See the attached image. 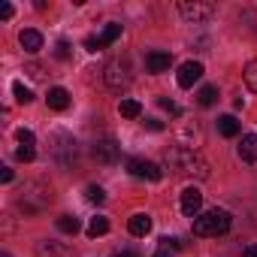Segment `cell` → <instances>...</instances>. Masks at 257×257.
Masks as SVG:
<instances>
[{
  "instance_id": "6da1fadb",
  "label": "cell",
  "mask_w": 257,
  "mask_h": 257,
  "mask_svg": "<svg viewBox=\"0 0 257 257\" xmlns=\"http://www.w3.org/2000/svg\"><path fill=\"white\" fill-rule=\"evenodd\" d=\"M164 164L173 176H182V179H209V164L194 152V149H185V146H173L164 152Z\"/></svg>"
},
{
  "instance_id": "7a4b0ae2",
  "label": "cell",
  "mask_w": 257,
  "mask_h": 257,
  "mask_svg": "<svg viewBox=\"0 0 257 257\" xmlns=\"http://www.w3.org/2000/svg\"><path fill=\"white\" fill-rule=\"evenodd\" d=\"M52 200L55 197H52V188L49 185H43V182H25L22 191H19V197H16V206L25 215H40Z\"/></svg>"
},
{
  "instance_id": "3957f363",
  "label": "cell",
  "mask_w": 257,
  "mask_h": 257,
  "mask_svg": "<svg viewBox=\"0 0 257 257\" xmlns=\"http://www.w3.org/2000/svg\"><path fill=\"white\" fill-rule=\"evenodd\" d=\"M230 230V212L224 209H209L194 218V236H221Z\"/></svg>"
},
{
  "instance_id": "277c9868",
  "label": "cell",
  "mask_w": 257,
  "mask_h": 257,
  "mask_svg": "<svg viewBox=\"0 0 257 257\" xmlns=\"http://www.w3.org/2000/svg\"><path fill=\"white\" fill-rule=\"evenodd\" d=\"M103 82L115 91H121L124 85H131V64L127 58H112L106 67H103Z\"/></svg>"
},
{
  "instance_id": "5b68a950",
  "label": "cell",
  "mask_w": 257,
  "mask_h": 257,
  "mask_svg": "<svg viewBox=\"0 0 257 257\" xmlns=\"http://www.w3.org/2000/svg\"><path fill=\"white\" fill-rule=\"evenodd\" d=\"M52 155H55V161L61 164V167H73L76 164V158H79V143L70 137V134H55L52 137Z\"/></svg>"
},
{
  "instance_id": "8992f818",
  "label": "cell",
  "mask_w": 257,
  "mask_h": 257,
  "mask_svg": "<svg viewBox=\"0 0 257 257\" xmlns=\"http://www.w3.org/2000/svg\"><path fill=\"white\" fill-rule=\"evenodd\" d=\"M179 13L188 19V22H194V25H200V22H209V19H215L218 16V7L215 4H200V0H182L179 4Z\"/></svg>"
},
{
  "instance_id": "52a82bcc",
  "label": "cell",
  "mask_w": 257,
  "mask_h": 257,
  "mask_svg": "<svg viewBox=\"0 0 257 257\" xmlns=\"http://www.w3.org/2000/svg\"><path fill=\"white\" fill-rule=\"evenodd\" d=\"M91 155H94V161L97 164H103V167H112V164H118V158H121V146L115 143V140H97L94 143V149H91Z\"/></svg>"
},
{
  "instance_id": "ba28073f",
  "label": "cell",
  "mask_w": 257,
  "mask_h": 257,
  "mask_svg": "<svg viewBox=\"0 0 257 257\" xmlns=\"http://www.w3.org/2000/svg\"><path fill=\"white\" fill-rule=\"evenodd\" d=\"M127 173L134 179H149V182H161L164 179V170L152 161H143V158H131L127 161Z\"/></svg>"
},
{
  "instance_id": "9c48e42d",
  "label": "cell",
  "mask_w": 257,
  "mask_h": 257,
  "mask_svg": "<svg viewBox=\"0 0 257 257\" xmlns=\"http://www.w3.org/2000/svg\"><path fill=\"white\" fill-rule=\"evenodd\" d=\"M203 79V64L200 61H185L182 67H179V73H176V82L182 85V88H191L194 82H200Z\"/></svg>"
},
{
  "instance_id": "30bf717a",
  "label": "cell",
  "mask_w": 257,
  "mask_h": 257,
  "mask_svg": "<svg viewBox=\"0 0 257 257\" xmlns=\"http://www.w3.org/2000/svg\"><path fill=\"white\" fill-rule=\"evenodd\" d=\"M200 209H203V194H200V188H197V185L185 188V191H182V212H185L188 218H197Z\"/></svg>"
},
{
  "instance_id": "8fae6325",
  "label": "cell",
  "mask_w": 257,
  "mask_h": 257,
  "mask_svg": "<svg viewBox=\"0 0 257 257\" xmlns=\"http://www.w3.org/2000/svg\"><path fill=\"white\" fill-rule=\"evenodd\" d=\"M34 254H37V257H73V251H70L64 242H52V239H43V242H37Z\"/></svg>"
},
{
  "instance_id": "7c38bea8",
  "label": "cell",
  "mask_w": 257,
  "mask_h": 257,
  "mask_svg": "<svg viewBox=\"0 0 257 257\" xmlns=\"http://www.w3.org/2000/svg\"><path fill=\"white\" fill-rule=\"evenodd\" d=\"M19 43H22V49H25L28 55H37V52L43 49V34L34 31V28H28V31L19 34Z\"/></svg>"
},
{
  "instance_id": "4fadbf2b",
  "label": "cell",
  "mask_w": 257,
  "mask_h": 257,
  "mask_svg": "<svg viewBox=\"0 0 257 257\" xmlns=\"http://www.w3.org/2000/svg\"><path fill=\"white\" fill-rule=\"evenodd\" d=\"M239 158L245 164H257V134H245L239 143Z\"/></svg>"
},
{
  "instance_id": "5bb4252c",
  "label": "cell",
  "mask_w": 257,
  "mask_h": 257,
  "mask_svg": "<svg viewBox=\"0 0 257 257\" xmlns=\"http://www.w3.org/2000/svg\"><path fill=\"white\" fill-rule=\"evenodd\" d=\"M170 64H173L170 52H152V55L146 58V67H149V73H167V70H170Z\"/></svg>"
},
{
  "instance_id": "9a60e30c",
  "label": "cell",
  "mask_w": 257,
  "mask_h": 257,
  "mask_svg": "<svg viewBox=\"0 0 257 257\" xmlns=\"http://www.w3.org/2000/svg\"><path fill=\"white\" fill-rule=\"evenodd\" d=\"M46 103H49V109H67L70 106V91L67 88H49V94H46Z\"/></svg>"
},
{
  "instance_id": "2e32d148",
  "label": "cell",
  "mask_w": 257,
  "mask_h": 257,
  "mask_svg": "<svg viewBox=\"0 0 257 257\" xmlns=\"http://www.w3.org/2000/svg\"><path fill=\"white\" fill-rule=\"evenodd\" d=\"M127 230H131L134 236H149L152 233V218L140 212V215H134L131 221H127Z\"/></svg>"
},
{
  "instance_id": "e0dca14e",
  "label": "cell",
  "mask_w": 257,
  "mask_h": 257,
  "mask_svg": "<svg viewBox=\"0 0 257 257\" xmlns=\"http://www.w3.org/2000/svg\"><path fill=\"white\" fill-rule=\"evenodd\" d=\"M118 112H121V118H140V115H143V103L134 100V97H121Z\"/></svg>"
},
{
  "instance_id": "ac0fdd59",
  "label": "cell",
  "mask_w": 257,
  "mask_h": 257,
  "mask_svg": "<svg viewBox=\"0 0 257 257\" xmlns=\"http://www.w3.org/2000/svg\"><path fill=\"white\" fill-rule=\"evenodd\" d=\"M85 233H88L91 239H97V236H106V233H109V218H103V215H94V218L88 221Z\"/></svg>"
},
{
  "instance_id": "d6986e66",
  "label": "cell",
  "mask_w": 257,
  "mask_h": 257,
  "mask_svg": "<svg viewBox=\"0 0 257 257\" xmlns=\"http://www.w3.org/2000/svg\"><path fill=\"white\" fill-rule=\"evenodd\" d=\"M218 134L227 137V140H233V137L239 134V121H236L233 115H221V118H218Z\"/></svg>"
},
{
  "instance_id": "ffe728a7",
  "label": "cell",
  "mask_w": 257,
  "mask_h": 257,
  "mask_svg": "<svg viewBox=\"0 0 257 257\" xmlns=\"http://www.w3.org/2000/svg\"><path fill=\"white\" fill-rule=\"evenodd\" d=\"M118 37H121V25H115V22H112V25H106V28H103V34L97 37V40H100V49L112 46V43H115Z\"/></svg>"
},
{
  "instance_id": "44dd1931",
  "label": "cell",
  "mask_w": 257,
  "mask_h": 257,
  "mask_svg": "<svg viewBox=\"0 0 257 257\" xmlns=\"http://www.w3.org/2000/svg\"><path fill=\"white\" fill-rule=\"evenodd\" d=\"M197 103H200V106H215V103H218V88H215V85H203L200 94H197Z\"/></svg>"
},
{
  "instance_id": "7402d4cb",
  "label": "cell",
  "mask_w": 257,
  "mask_h": 257,
  "mask_svg": "<svg viewBox=\"0 0 257 257\" xmlns=\"http://www.w3.org/2000/svg\"><path fill=\"white\" fill-rule=\"evenodd\" d=\"M55 224H58V230H61V233H79V230H82L79 218H73V215H61Z\"/></svg>"
},
{
  "instance_id": "603a6c76",
  "label": "cell",
  "mask_w": 257,
  "mask_h": 257,
  "mask_svg": "<svg viewBox=\"0 0 257 257\" xmlns=\"http://www.w3.org/2000/svg\"><path fill=\"white\" fill-rule=\"evenodd\" d=\"M242 76H245V85H248V88L257 94V58L245 64V73H242Z\"/></svg>"
},
{
  "instance_id": "cb8c5ba5",
  "label": "cell",
  "mask_w": 257,
  "mask_h": 257,
  "mask_svg": "<svg viewBox=\"0 0 257 257\" xmlns=\"http://www.w3.org/2000/svg\"><path fill=\"white\" fill-rule=\"evenodd\" d=\"M13 94H16V100H19V103H31V100H34L31 88H25L22 82H16V85H13Z\"/></svg>"
},
{
  "instance_id": "d4e9b609",
  "label": "cell",
  "mask_w": 257,
  "mask_h": 257,
  "mask_svg": "<svg viewBox=\"0 0 257 257\" xmlns=\"http://www.w3.org/2000/svg\"><path fill=\"white\" fill-rule=\"evenodd\" d=\"M16 158H19V161H25V164H31V161L37 158V149H34V146H19Z\"/></svg>"
},
{
  "instance_id": "484cf974",
  "label": "cell",
  "mask_w": 257,
  "mask_h": 257,
  "mask_svg": "<svg viewBox=\"0 0 257 257\" xmlns=\"http://www.w3.org/2000/svg\"><path fill=\"white\" fill-rule=\"evenodd\" d=\"M85 197H88L91 203H103V200H106V191H103V188H97V185H88Z\"/></svg>"
},
{
  "instance_id": "4316f807",
  "label": "cell",
  "mask_w": 257,
  "mask_h": 257,
  "mask_svg": "<svg viewBox=\"0 0 257 257\" xmlns=\"http://www.w3.org/2000/svg\"><path fill=\"white\" fill-rule=\"evenodd\" d=\"M19 143H22V146H34V143H37L34 131H28V127H22V131H19Z\"/></svg>"
},
{
  "instance_id": "83f0119b",
  "label": "cell",
  "mask_w": 257,
  "mask_h": 257,
  "mask_svg": "<svg viewBox=\"0 0 257 257\" xmlns=\"http://www.w3.org/2000/svg\"><path fill=\"white\" fill-rule=\"evenodd\" d=\"M161 242H164V248H173V251H182V248H185V242L176 239V236H164Z\"/></svg>"
},
{
  "instance_id": "f1b7e54d",
  "label": "cell",
  "mask_w": 257,
  "mask_h": 257,
  "mask_svg": "<svg viewBox=\"0 0 257 257\" xmlns=\"http://www.w3.org/2000/svg\"><path fill=\"white\" fill-rule=\"evenodd\" d=\"M55 58H58V61H67V58H70V46H67L64 40L55 46Z\"/></svg>"
},
{
  "instance_id": "f546056e",
  "label": "cell",
  "mask_w": 257,
  "mask_h": 257,
  "mask_svg": "<svg viewBox=\"0 0 257 257\" xmlns=\"http://www.w3.org/2000/svg\"><path fill=\"white\" fill-rule=\"evenodd\" d=\"M161 106H164V109H167V112H170V115H179V112H182V109H179V106H176V103H173V100H167V97H164V100H161Z\"/></svg>"
},
{
  "instance_id": "4dcf8cb0",
  "label": "cell",
  "mask_w": 257,
  "mask_h": 257,
  "mask_svg": "<svg viewBox=\"0 0 257 257\" xmlns=\"http://www.w3.org/2000/svg\"><path fill=\"white\" fill-rule=\"evenodd\" d=\"M85 49H88V52H100V40H97V37H88V40H85Z\"/></svg>"
},
{
  "instance_id": "1f68e13d",
  "label": "cell",
  "mask_w": 257,
  "mask_h": 257,
  "mask_svg": "<svg viewBox=\"0 0 257 257\" xmlns=\"http://www.w3.org/2000/svg\"><path fill=\"white\" fill-rule=\"evenodd\" d=\"M13 13H16V10H13V4H4V7H0V19H4V22H7V19H13Z\"/></svg>"
},
{
  "instance_id": "d6a6232c",
  "label": "cell",
  "mask_w": 257,
  "mask_h": 257,
  "mask_svg": "<svg viewBox=\"0 0 257 257\" xmlns=\"http://www.w3.org/2000/svg\"><path fill=\"white\" fill-rule=\"evenodd\" d=\"M0 182H4V185H10V182H13V170H10V167L0 170Z\"/></svg>"
},
{
  "instance_id": "836d02e7",
  "label": "cell",
  "mask_w": 257,
  "mask_h": 257,
  "mask_svg": "<svg viewBox=\"0 0 257 257\" xmlns=\"http://www.w3.org/2000/svg\"><path fill=\"white\" fill-rule=\"evenodd\" d=\"M112 257H140V251H131V248H121V251H115Z\"/></svg>"
},
{
  "instance_id": "e575fe53",
  "label": "cell",
  "mask_w": 257,
  "mask_h": 257,
  "mask_svg": "<svg viewBox=\"0 0 257 257\" xmlns=\"http://www.w3.org/2000/svg\"><path fill=\"white\" fill-rule=\"evenodd\" d=\"M146 127H149V131H164V124H161L158 118H149V121H146Z\"/></svg>"
},
{
  "instance_id": "d590c367",
  "label": "cell",
  "mask_w": 257,
  "mask_h": 257,
  "mask_svg": "<svg viewBox=\"0 0 257 257\" xmlns=\"http://www.w3.org/2000/svg\"><path fill=\"white\" fill-rule=\"evenodd\" d=\"M242 257H257V245H248V248L242 251Z\"/></svg>"
},
{
  "instance_id": "8d00e7d4",
  "label": "cell",
  "mask_w": 257,
  "mask_h": 257,
  "mask_svg": "<svg viewBox=\"0 0 257 257\" xmlns=\"http://www.w3.org/2000/svg\"><path fill=\"white\" fill-rule=\"evenodd\" d=\"M155 257H173V254H170V248H158V251H155Z\"/></svg>"
},
{
  "instance_id": "74e56055",
  "label": "cell",
  "mask_w": 257,
  "mask_h": 257,
  "mask_svg": "<svg viewBox=\"0 0 257 257\" xmlns=\"http://www.w3.org/2000/svg\"><path fill=\"white\" fill-rule=\"evenodd\" d=\"M0 257H13V254H10V251H4V254H0Z\"/></svg>"
}]
</instances>
